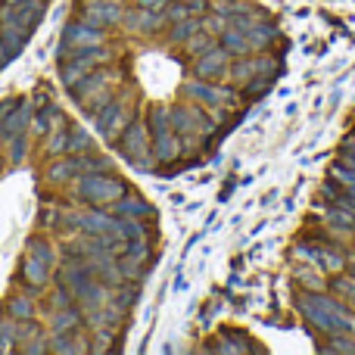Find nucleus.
Returning <instances> with one entry per match:
<instances>
[{"instance_id": "nucleus-3", "label": "nucleus", "mask_w": 355, "mask_h": 355, "mask_svg": "<svg viewBox=\"0 0 355 355\" xmlns=\"http://www.w3.org/2000/svg\"><path fill=\"white\" fill-rule=\"evenodd\" d=\"M150 137H153V153L159 162H175L181 156V141H178L175 128H172V116L168 106H150Z\"/></svg>"}, {"instance_id": "nucleus-25", "label": "nucleus", "mask_w": 355, "mask_h": 355, "mask_svg": "<svg viewBox=\"0 0 355 355\" xmlns=\"http://www.w3.org/2000/svg\"><path fill=\"white\" fill-rule=\"evenodd\" d=\"M72 168H75V175L110 172V162H106V159H100V156H91V153H75V159H72Z\"/></svg>"}, {"instance_id": "nucleus-42", "label": "nucleus", "mask_w": 355, "mask_h": 355, "mask_svg": "<svg viewBox=\"0 0 355 355\" xmlns=\"http://www.w3.org/2000/svg\"><path fill=\"white\" fill-rule=\"evenodd\" d=\"M321 275H324V271H321ZM321 275H302V284H306L309 290H324L327 287V281Z\"/></svg>"}, {"instance_id": "nucleus-27", "label": "nucleus", "mask_w": 355, "mask_h": 355, "mask_svg": "<svg viewBox=\"0 0 355 355\" xmlns=\"http://www.w3.org/2000/svg\"><path fill=\"white\" fill-rule=\"evenodd\" d=\"M277 75V60L268 53V50H262L259 56H252V78H271L275 81Z\"/></svg>"}, {"instance_id": "nucleus-19", "label": "nucleus", "mask_w": 355, "mask_h": 355, "mask_svg": "<svg viewBox=\"0 0 355 355\" xmlns=\"http://www.w3.org/2000/svg\"><path fill=\"white\" fill-rule=\"evenodd\" d=\"M221 47L227 50L231 56H250L252 53V47H250V37H246V31H240V28H234V25H227L225 31H221Z\"/></svg>"}, {"instance_id": "nucleus-38", "label": "nucleus", "mask_w": 355, "mask_h": 355, "mask_svg": "<svg viewBox=\"0 0 355 355\" xmlns=\"http://www.w3.org/2000/svg\"><path fill=\"white\" fill-rule=\"evenodd\" d=\"M47 153L50 156H60V153H66V131H56V135H50L47 137Z\"/></svg>"}, {"instance_id": "nucleus-33", "label": "nucleus", "mask_w": 355, "mask_h": 355, "mask_svg": "<svg viewBox=\"0 0 355 355\" xmlns=\"http://www.w3.org/2000/svg\"><path fill=\"white\" fill-rule=\"evenodd\" d=\"M327 352H343V355H355V334H331V343L324 346Z\"/></svg>"}, {"instance_id": "nucleus-18", "label": "nucleus", "mask_w": 355, "mask_h": 355, "mask_svg": "<svg viewBox=\"0 0 355 355\" xmlns=\"http://www.w3.org/2000/svg\"><path fill=\"white\" fill-rule=\"evenodd\" d=\"M246 37H250V47L256 50V53H262V50H268L271 44L281 37V31H277L275 25L265 19V22H256V25H252V28L246 31Z\"/></svg>"}, {"instance_id": "nucleus-26", "label": "nucleus", "mask_w": 355, "mask_h": 355, "mask_svg": "<svg viewBox=\"0 0 355 355\" xmlns=\"http://www.w3.org/2000/svg\"><path fill=\"white\" fill-rule=\"evenodd\" d=\"M6 315L16 318V321H31L35 318V302H31L25 293H19V296H12V300L6 302Z\"/></svg>"}, {"instance_id": "nucleus-28", "label": "nucleus", "mask_w": 355, "mask_h": 355, "mask_svg": "<svg viewBox=\"0 0 355 355\" xmlns=\"http://www.w3.org/2000/svg\"><path fill=\"white\" fill-rule=\"evenodd\" d=\"M200 28H202V16H187V19H181V22L172 25V41H175V44H184L187 37H193Z\"/></svg>"}, {"instance_id": "nucleus-7", "label": "nucleus", "mask_w": 355, "mask_h": 355, "mask_svg": "<svg viewBox=\"0 0 355 355\" xmlns=\"http://www.w3.org/2000/svg\"><path fill=\"white\" fill-rule=\"evenodd\" d=\"M103 60H106V50H100V47L72 50V56H69V60L60 66V81H62V87H69V91H72V87L78 85L85 75H91L94 66H97V62H103Z\"/></svg>"}, {"instance_id": "nucleus-47", "label": "nucleus", "mask_w": 355, "mask_h": 355, "mask_svg": "<svg viewBox=\"0 0 355 355\" xmlns=\"http://www.w3.org/2000/svg\"><path fill=\"white\" fill-rule=\"evenodd\" d=\"M81 6H94V3H103V0H78Z\"/></svg>"}, {"instance_id": "nucleus-21", "label": "nucleus", "mask_w": 355, "mask_h": 355, "mask_svg": "<svg viewBox=\"0 0 355 355\" xmlns=\"http://www.w3.org/2000/svg\"><path fill=\"white\" fill-rule=\"evenodd\" d=\"M22 277L28 281V287H47V281H50V265L41 262L37 256H28V252H25Z\"/></svg>"}, {"instance_id": "nucleus-34", "label": "nucleus", "mask_w": 355, "mask_h": 355, "mask_svg": "<svg viewBox=\"0 0 355 355\" xmlns=\"http://www.w3.org/2000/svg\"><path fill=\"white\" fill-rule=\"evenodd\" d=\"M69 178H75L72 159H62V162H53V166H50V168H47V181H53V184H62V181H69Z\"/></svg>"}, {"instance_id": "nucleus-35", "label": "nucleus", "mask_w": 355, "mask_h": 355, "mask_svg": "<svg viewBox=\"0 0 355 355\" xmlns=\"http://www.w3.org/2000/svg\"><path fill=\"white\" fill-rule=\"evenodd\" d=\"M112 349V327H97L94 334V343H91V352H110Z\"/></svg>"}, {"instance_id": "nucleus-16", "label": "nucleus", "mask_w": 355, "mask_h": 355, "mask_svg": "<svg viewBox=\"0 0 355 355\" xmlns=\"http://www.w3.org/2000/svg\"><path fill=\"white\" fill-rule=\"evenodd\" d=\"M50 352L78 355V352H91V343H87V337L78 334V327H75V331H66V334H53V340H50Z\"/></svg>"}, {"instance_id": "nucleus-1", "label": "nucleus", "mask_w": 355, "mask_h": 355, "mask_svg": "<svg viewBox=\"0 0 355 355\" xmlns=\"http://www.w3.org/2000/svg\"><path fill=\"white\" fill-rule=\"evenodd\" d=\"M296 309H300V315L309 321V324L315 327V331L321 334H355V312L352 306H346L343 300H337V296H324L318 293V290H309V293H302L300 300H296Z\"/></svg>"}, {"instance_id": "nucleus-8", "label": "nucleus", "mask_w": 355, "mask_h": 355, "mask_svg": "<svg viewBox=\"0 0 355 355\" xmlns=\"http://www.w3.org/2000/svg\"><path fill=\"white\" fill-rule=\"evenodd\" d=\"M47 3L44 0H25L22 6H0V25H19L25 31H35V25L41 22Z\"/></svg>"}, {"instance_id": "nucleus-31", "label": "nucleus", "mask_w": 355, "mask_h": 355, "mask_svg": "<svg viewBox=\"0 0 355 355\" xmlns=\"http://www.w3.org/2000/svg\"><path fill=\"white\" fill-rule=\"evenodd\" d=\"M87 150H91V137H87V131H81V128L66 131V153H87Z\"/></svg>"}, {"instance_id": "nucleus-43", "label": "nucleus", "mask_w": 355, "mask_h": 355, "mask_svg": "<svg viewBox=\"0 0 355 355\" xmlns=\"http://www.w3.org/2000/svg\"><path fill=\"white\" fill-rule=\"evenodd\" d=\"M137 6L141 10H153V12H166L168 0H137Z\"/></svg>"}, {"instance_id": "nucleus-14", "label": "nucleus", "mask_w": 355, "mask_h": 355, "mask_svg": "<svg viewBox=\"0 0 355 355\" xmlns=\"http://www.w3.org/2000/svg\"><path fill=\"white\" fill-rule=\"evenodd\" d=\"M19 349L28 352V355H41V352H50V343L44 337V331L31 321H19Z\"/></svg>"}, {"instance_id": "nucleus-41", "label": "nucleus", "mask_w": 355, "mask_h": 355, "mask_svg": "<svg viewBox=\"0 0 355 355\" xmlns=\"http://www.w3.org/2000/svg\"><path fill=\"white\" fill-rule=\"evenodd\" d=\"M10 141H12V147H10V159H12V162H19V159L25 156V144H28V141H25V135H16V137H10Z\"/></svg>"}, {"instance_id": "nucleus-32", "label": "nucleus", "mask_w": 355, "mask_h": 355, "mask_svg": "<svg viewBox=\"0 0 355 355\" xmlns=\"http://www.w3.org/2000/svg\"><path fill=\"white\" fill-rule=\"evenodd\" d=\"M28 256H37L41 262L56 265V252H53V246H50L44 237H31V240H28Z\"/></svg>"}, {"instance_id": "nucleus-17", "label": "nucleus", "mask_w": 355, "mask_h": 355, "mask_svg": "<svg viewBox=\"0 0 355 355\" xmlns=\"http://www.w3.org/2000/svg\"><path fill=\"white\" fill-rule=\"evenodd\" d=\"M312 268L324 271V275H340L346 268V256L340 250H327V246H315Z\"/></svg>"}, {"instance_id": "nucleus-13", "label": "nucleus", "mask_w": 355, "mask_h": 355, "mask_svg": "<svg viewBox=\"0 0 355 355\" xmlns=\"http://www.w3.org/2000/svg\"><path fill=\"white\" fill-rule=\"evenodd\" d=\"M166 12H153V10H128L122 12V25L131 31H137V35H156V31L166 28Z\"/></svg>"}, {"instance_id": "nucleus-20", "label": "nucleus", "mask_w": 355, "mask_h": 355, "mask_svg": "<svg viewBox=\"0 0 355 355\" xmlns=\"http://www.w3.org/2000/svg\"><path fill=\"white\" fill-rule=\"evenodd\" d=\"M28 122H31V103H28V100H16V106H12V110L6 112V122H3L6 137L22 135L25 125H28Z\"/></svg>"}, {"instance_id": "nucleus-48", "label": "nucleus", "mask_w": 355, "mask_h": 355, "mask_svg": "<svg viewBox=\"0 0 355 355\" xmlns=\"http://www.w3.org/2000/svg\"><path fill=\"white\" fill-rule=\"evenodd\" d=\"M112 3H125V0H112Z\"/></svg>"}, {"instance_id": "nucleus-12", "label": "nucleus", "mask_w": 355, "mask_h": 355, "mask_svg": "<svg viewBox=\"0 0 355 355\" xmlns=\"http://www.w3.org/2000/svg\"><path fill=\"white\" fill-rule=\"evenodd\" d=\"M122 3H112V0H103V3H94V6H81V22L91 25V28H110V25L122 22Z\"/></svg>"}, {"instance_id": "nucleus-6", "label": "nucleus", "mask_w": 355, "mask_h": 355, "mask_svg": "<svg viewBox=\"0 0 355 355\" xmlns=\"http://www.w3.org/2000/svg\"><path fill=\"white\" fill-rule=\"evenodd\" d=\"M184 94L190 100H196L200 106H212V110H225V106H237L240 97L234 87H218V85H209L206 78H190L184 81Z\"/></svg>"}, {"instance_id": "nucleus-5", "label": "nucleus", "mask_w": 355, "mask_h": 355, "mask_svg": "<svg viewBox=\"0 0 355 355\" xmlns=\"http://www.w3.org/2000/svg\"><path fill=\"white\" fill-rule=\"evenodd\" d=\"M168 116H172V128L175 135H196V137H209L218 131V122L215 119H209L206 112H202V106H172L168 110Z\"/></svg>"}, {"instance_id": "nucleus-45", "label": "nucleus", "mask_w": 355, "mask_h": 355, "mask_svg": "<svg viewBox=\"0 0 355 355\" xmlns=\"http://www.w3.org/2000/svg\"><path fill=\"white\" fill-rule=\"evenodd\" d=\"M12 60V53H10V47H6L3 41H0V66H6V62Z\"/></svg>"}, {"instance_id": "nucleus-9", "label": "nucleus", "mask_w": 355, "mask_h": 355, "mask_svg": "<svg viewBox=\"0 0 355 355\" xmlns=\"http://www.w3.org/2000/svg\"><path fill=\"white\" fill-rule=\"evenodd\" d=\"M103 44V31L100 28H91L78 19V22H69L62 28V47H60V56H66V50H87V47H100Z\"/></svg>"}, {"instance_id": "nucleus-2", "label": "nucleus", "mask_w": 355, "mask_h": 355, "mask_svg": "<svg viewBox=\"0 0 355 355\" xmlns=\"http://www.w3.org/2000/svg\"><path fill=\"white\" fill-rule=\"evenodd\" d=\"M125 181L110 172H91V175H78L75 181V196L94 206H112L119 196L125 193Z\"/></svg>"}, {"instance_id": "nucleus-29", "label": "nucleus", "mask_w": 355, "mask_h": 355, "mask_svg": "<svg viewBox=\"0 0 355 355\" xmlns=\"http://www.w3.org/2000/svg\"><path fill=\"white\" fill-rule=\"evenodd\" d=\"M16 337H19V321L10 318V315H6V318L0 315V352H10Z\"/></svg>"}, {"instance_id": "nucleus-23", "label": "nucleus", "mask_w": 355, "mask_h": 355, "mask_svg": "<svg viewBox=\"0 0 355 355\" xmlns=\"http://www.w3.org/2000/svg\"><path fill=\"white\" fill-rule=\"evenodd\" d=\"M327 290H331L337 300H343L346 306L355 309V277L352 275H331V284H327Z\"/></svg>"}, {"instance_id": "nucleus-24", "label": "nucleus", "mask_w": 355, "mask_h": 355, "mask_svg": "<svg viewBox=\"0 0 355 355\" xmlns=\"http://www.w3.org/2000/svg\"><path fill=\"white\" fill-rule=\"evenodd\" d=\"M31 37V31H25V28H19V25H0V41L10 47V53L16 56L19 50L25 47V41Z\"/></svg>"}, {"instance_id": "nucleus-30", "label": "nucleus", "mask_w": 355, "mask_h": 355, "mask_svg": "<svg viewBox=\"0 0 355 355\" xmlns=\"http://www.w3.org/2000/svg\"><path fill=\"white\" fill-rule=\"evenodd\" d=\"M184 47H187V53L196 60V56H200V53H206L209 47H215V37L209 35L206 28H200L193 37H187V41H184Z\"/></svg>"}, {"instance_id": "nucleus-44", "label": "nucleus", "mask_w": 355, "mask_h": 355, "mask_svg": "<svg viewBox=\"0 0 355 355\" xmlns=\"http://www.w3.org/2000/svg\"><path fill=\"white\" fill-rule=\"evenodd\" d=\"M187 6H190V16H200V12L209 10V0H187Z\"/></svg>"}, {"instance_id": "nucleus-10", "label": "nucleus", "mask_w": 355, "mask_h": 355, "mask_svg": "<svg viewBox=\"0 0 355 355\" xmlns=\"http://www.w3.org/2000/svg\"><path fill=\"white\" fill-rule=\"evenodd\" d=\"M193 72L200 75V78H206V81L225 78V75L231 72V53H227V50L221 47V44H215V47H209L206 53L196 56Z\"/></svg>"}, {"instance_id": "nucleus-4", "label": "nucleus", "mask_w": 355, "mask_h": 355, "mask_svg": "<svg viewBox=\"0 0 355 355\" xmlns=\"http://www.w3.org/2000/svg\"><path fill=\"white\" fill-rule=\"evenodd\" d=\"M150 125L147 122H128L125 125V131L119 135V150H122V156H128L131 162H135L141 172H150V168L156 166V153L150 150Z\"/></svg>"}, {"instance_id": "nucleus-36", "label": "nucleus", "mask_w": 355, "mask_h": 355, "mask_svg": "<svg viewBox=\"0 0 355 355\" xmlns=\"http://www.w3.org/2000/svg\"><path fill=\"white\" fill-rule=\"evenodd\" d=\"M231 78L237 81V85H246V81L252 78V60L240 56V62H234V66H231Z\"/></svg>"}, {"instance_id": "nucleus-15", "label": "nucleus", "mask_w": 355, "mask_h": 355, "mask_svg": "<svg viewBox=\"0 0 355 355\" xmlns=\"http://www.w3.org/2000/svg\"><path fill=\"white\" fill-rule=\"evenodd\" d=\"M112 212H116V215H128V218H144V221H147L150 215H153V206H150L144 196L125 190V193L119 196L116 202H112Z\"/></svg>"}, {"instance_id": "nucleus-40", "label": "nucleus", "mask_w": 355, "mask_h": 355, "mask_svg": "<svg viewBox=\"0 0 355 355\" xmlns=\"http://www.w3.org/2000/svg\"><path fill=\"white\" fill-rule=\"evenodd\" d=\"M72 300H75V296L69 293L66 287H60V290H53V296H50V306H53V309H69V306H72Z\"/></svg>"}, {"instance_id": "nucleus-11", "label": "nucleus", "mask_w": 355, "mask_h": 355, "mask_svg": "<svg viewBox=\"0 0 355 355\" xmlns=\"http://www.w3.org/2000/svg\"><path fill=\"white\" fill-rule=\"evenodd\" d=\"M128 122L131 119H128V110H125L122 100H110V103L97 112V131L106 137V141H112V137L122 135Z\"/></svg>"}, {"instance_id": "nucleus-22", "label": "nucleus", "mask_w": 355, "mask_h": 355, "mask_svg": "<svg viewBox=\"0 0 355 355\" xmlns=\"http://www.w3.org/2000/svg\"><path fill=\"white\" fill-rule=\"evenodd\" d=\"M75 327H81V315L78 309H53V315H50V334H66V331H75Z\"/></svg>"}, {"instance_id": "nucleus-46", "label": "nucleus", "mask_w": 355, "mask_h": 355, "mask_svg": "<svg viewBox=\"0 0 355 355\" xmlns=\"http://www.w3.org/2000/svg\"><path fill=\"white\" fill-rule=\"evenodd\" d=\"M346 268H349V275L355 277V256H349V259H346Z\"/></svg>"}, {"instance_id": "nucleus-37", "label": "nucleus", "mask_w": 355, "mask_h": 355, "mask_svg": "<svg viewBox=\"0 0 355 355\" xmlns=\"http://www.w3.org/2000/svg\"><path fill=\"white\" fill-rule=\"evenodd\" d=\"M190 16V6H187V0H181V3H172V0H168V6H166V19L168 22H181V19H187Z\"/></svg>"}, {"instance_id": "nucleus-39", "label": "nucleus", "mask_w": 355, "mask_h": 355, "mask_svg": "<svg viewBox=\"0 0 355 355\" xmlns=\"http://www.w3.org/2000/svg\"><path fill=\"white\" fill-rule=\"evenodd\" d=\"M202 28H206L209 35H221V31L227 28V19H225V12H218V16H209V19H202Z\"/></svg>"}]
</instances>
